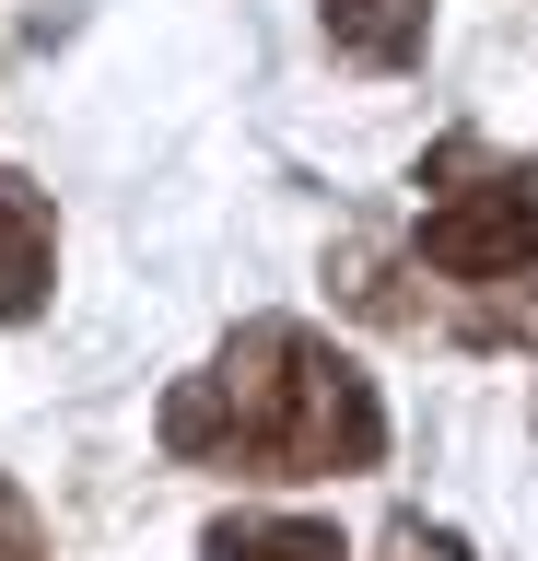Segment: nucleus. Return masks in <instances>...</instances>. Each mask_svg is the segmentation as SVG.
I'll list each match as a JSON object with an SVG mask.
<instances>
[{"mask_svg":"<svg viewBox=\"0 0 538 561\" xmlns=\"http://www.w3.org/2000/svg\"><path fill=\"white\" fill-rule=\"evenodd\" d=\"M152 433L176 468H211V480H363V468H387L375 375L305 316H247L199 375L164 386Z\"/></svg>","mask_w":538,"mask_h":561,"instance_id":"obj_1","label":"nucleus"},{"mask_svg":"<svg viewBox=\"0 0 538 561\" xmlns=\"http://www.w3.org/2000/svg\"><path fill=\"white\" fill-rule=\"evenodd\" d=\"M410 257L457 293H515L538 280V152L527 164H492L480 140H445L433 152V199L410 222Z\"/></svg>","mask_w":538,"mask_h":561,"instance_id":"obj_2","label":"nucleus"},{"mask_svg":"<svg viewBox=\"0 0 538 561\" xmlns=\"http://www.w3.org/2000/svg\"><path fill=\"white\" fill-rule=\"evenodd\" d=\"M47 293H59V210L36 175L0 164V328H36Z\"/></svg>","mask_w":538,"mask_h":561,"instance_id":"obj_3","label":"nucleus"},{"mask_svg":"<svg viewBox=\"0 0 538 561\" xmlns=\"http://www.w3.org/2000/svg\"><path fill=\"white\" fill-rule=\"evenodd\" d=\"M317 35H328L340 70L398 82V70H422V47H433V0H317Z\"/></svg>","mask_w":538,"mask_h":561,"instance_id":"obj_4","label":"nucleus"},{"mask_svg":"<svg viewBox=\"0 0 538 561\" xmlns=\"http://www.w3.org/2000/svg\"><path fill=\"white\" fill-rule=\"evenodd\" d=\"M199 561H352V538L328 515H222L199 538Z\"/></svg>","mask_w":538,"mask_h":561,"instance_id":"obj_5","label":"nucleus"},{"mask_svg":"<svg viewBox=\"0 0 538 561\" xmlns=\"http://www.w3.org/2000/svg\"><path fill=\"white\" fill-rule=\"evenodd\" d=\"M387 561H468V538H457V526H422V515H398V526H387Z\"/></svg>","mask_w":538,"mask_h":561,"instance_id":"obj_6","label":"nucleus"},{"mask_svg":"<svg viewBox=\"0 0 538 561\" xmlns=\"http://www.w3.org/2000/svg\"><path fill=\"white\" fill-rule=\"evenodd\" d=\"M0 561H47V526H36V503L0 480Z\"/></svg>","mask_w":538,"mask_h":561,"instance_id":"obj_7","label":"nucleus"}]
</instances>
